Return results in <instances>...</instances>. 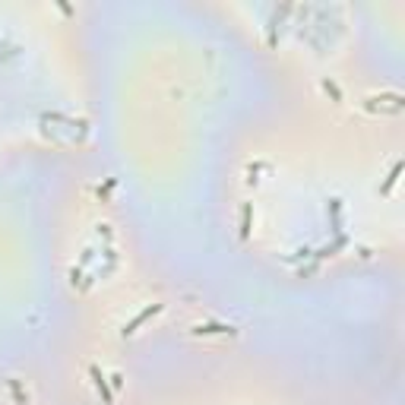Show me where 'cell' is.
I'll use <instances>...</instances> for the list:
<instances>
[{
  "label": "cell",
  "mask_w": 405,
  "mask_h": 405,
  "mask_svg": "<svg viewBox=\"0 0 405 405\" xmlns=\"http://www.w3.org/2000/svg\"><path fill=\"white\" fill-rule=\"evenodd\" d=\"M158 310H161V304H152V307H146L143 313H136V317L130 320L127 326H124V332H127V336H130V332H136V326H139V323H143V320H149L152 313H158Z\"/></svg>",
  "instance_id": "cell-1"
},
{
  "label": "cell",
  "mask_w": 405,
  "mask_h": 405,
  "mask_svg": "<svg viewBox=\"0 0 405 405\" xmlns=\"http://www.w3.org/2000/svg\"><path fill=\"white\" fill-rule=\"evenodd\" d=\"M92 380H95V386H98V392L105 396V402L111 405V392H108V383H105V377L98 373V367H92Z\"/></svg>",
  "instance_id": "cell-2"
},
{
  "label": "cell",
  "mask_w": 405,
  "mask_h": 405,
  "mask_svg": "<svg viewBox=\"0 0 405 405\" xmlns=\"http://www.w3.org/2000/svg\"><path fill=\"white\" fill-rule=\"evenodd\" d=\"M399 171H402V165H396V168H392L389 180H386V184H383V193H389V190H392V184H396V177H399Z\"/></svg>",
  "instance_id": "cell-3"
},
{
  "label": "cell",
  "mask_w": 405,
  "mask_h": 405,
  "mask_svg": "<svg viewBox=\"0 0 405 405\" xmlns=\"http://www.w3.org/2000/svg\"><path fill=\"white\" fill-rule=\"evenodd\" d=\"M196 332H228V326H219V323H209V326H199Z\"/></svg>",
  "instance_id": "cell-4"
}]
</instances>
